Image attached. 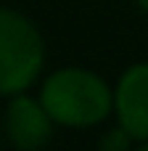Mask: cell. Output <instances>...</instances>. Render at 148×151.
Instances as JSON below:
<instances>
[{
  "mask_svg": "<svg viewBox=\"0 0 148 151\" xmlns=\"http://www.w3.org/2000/svg\"><path fill=\"white\" fill-rule=\"evenodd\" d=\"M56 125L95 127L114 114V88L93 69L64 66L45 77L37 96Z\"/></svg>",
  "mask_w": 148,
  "mask_h": 151,
  "instance_id": "obj_1",
  "label": "cell"
},
{
  "mask_svg": "<svg viewBox=\"0 0 148 151\" xmlns=\"http://www.w3.org/2000/svg\"><path fill=\"white\" fill-rule=\"evenodd\" d=\"M45 40L19 11L0 8V96L26 93L42 74Z\"/></svg>",
  "mask_w": 148,
  "mask_h": 151,
  "instance_id": "obj_2",
  "label": "cell"
},
{
  "mask_svg": "<svg viewBox=\"0 0 148 151\" xmlns=\"http://www.w3.org/2000/svg\"><path fill=\"white\" fill-rule=\"evenodd\" d=\"M117 122L132 135V141H148V61L127 66L114 85Z\"/></svg>",
  "mask_w": 148,
  "mask_h": 151,
  "instance_id": "obj_3",
  "label": "cell"
},
{
  "mask_svg": "<svg viewBox=\"0 0 148 151\" xmlns=\"http://www.w3.org/2000/svg\"><path fill=\"white\" fill-rule=\"evenodd\" d=\"M53 125L56 122L40 98H32L26 93L11 96V104L5 109V133L19 151L45 149L53 138Z\"/></svg>",
  "mask_w": 148,
  "mask_h": 151,
  "instance_id": "obj_4",
  "label": "cell"
},
{
  "mask_svg": "<svg viewBox=\"0 0 148 151\" xmlns=\"http://www.w3.org/2000/svg\"><path fill=\"white\" fill-rule=\"evenodd\" d=\"M130 143H132V135L117 122V127H111L109 133L101 135L98 149H101V151H127V149H130Z\"/></svg>",
  "mask_w": 148,
  "mask_h": 151,
  "instance_id": "obj_5",
  "label": "cell"
},
{
  "mask_svg": "<svg viewBox=\"0 0 148 151\" xmlns=\"http://www.w3.org/2000/svg\"><path fill=\"white\" fill-rule=\"evenodd\" d=\"M138 5H140V8H143V11L148 13V0H138Z\"/></svg>",
  "mask_w": 148,
  "mask_h": 151,
  "instance_id": "obj_6",
  "label": "cell"
},
{
  "mask_svg": "<svg viewBox=\"0 0 148 151\" xmlns=\"http://www.w3.org/2000/svg\"><path fill=\"white\" fill-rule=\"evenodd\" d=\"M138 151H148V141H140V146H138Z\"/></svg>",
  "mask_w": 148,
  "mask_h": 151,
  "instance_id": "obj_7",
  "label": "cell"
}]
</instances>
